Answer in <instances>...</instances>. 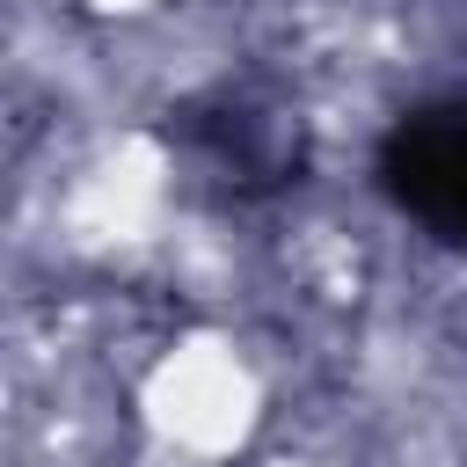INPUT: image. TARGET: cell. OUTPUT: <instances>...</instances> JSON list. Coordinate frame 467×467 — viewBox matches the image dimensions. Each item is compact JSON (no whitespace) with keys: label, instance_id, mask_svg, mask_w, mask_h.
I'll return each mask as SVG.
<instances>
[{"label":"cell","instance_id":"2","mask_svg":"<svg viewBox=\"0 0 467 467\" xmlns=\"http://www.w3.org/2000/svg\"><path fill=\"white\" fill-rule=\"evenodd\" d=\"M372 190L431 248L467 255V88L416 95L372 146Z\"/></svg>","mask_w":467,"mask_h":467},{"label":"cell","instance_id":"1","mask_svg":"<svg viewBox=\"0 0 467 467\" xmlns=\"http://www.w3.org/2000/svg\"><path fill=\"white\" fill-rule=\"evenodd\" d=\"M161 146H168L175 182L212 212H263V204L292 197L314 161L292 88H277L263 73H226V80L168 102Z\"/></svg>","mask_w":467,"mask_h":467}]
</instances>
